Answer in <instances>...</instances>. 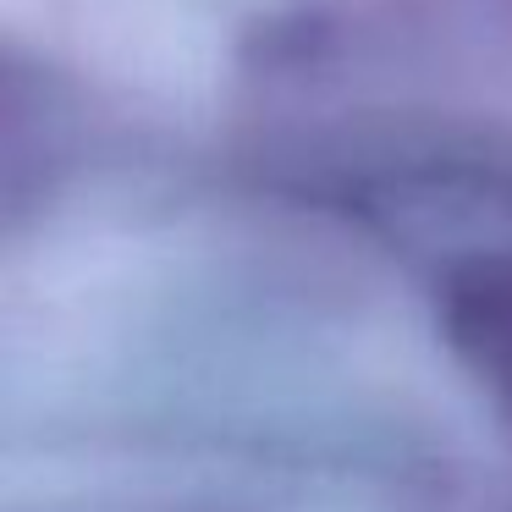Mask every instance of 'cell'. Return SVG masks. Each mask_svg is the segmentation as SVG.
Returning a JSON list of instances; mask_svg holds the SVG:
<instances>
[{
  "label": "cell",
  "mask_w": 512,
  "mask_h": 512,
  "mask_svg": "<svg viewBox=\"0 0 512 512\" xmlns=\"http://www.w3.org/2000/svg\"><path fill=\"white\" fill-rule=\"evenodd\" d=\"M441 336L468 375L512 408V254H474L441 276Z\"/></svg>",
  "instance_id": "6da1fadb"
}]
</instances>
